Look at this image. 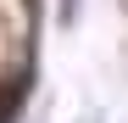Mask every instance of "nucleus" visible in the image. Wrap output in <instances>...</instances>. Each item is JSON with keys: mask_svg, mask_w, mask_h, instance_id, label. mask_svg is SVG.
<instances>
[{"mask_svg": "<svg viewBox=\"0 0 128 123\" xmlns=\"http://www.w3.org/2000/svg\"><path fill=\"white\" fill-rule=\"evenodd\" d=\"M22 90H28V84H11L6 95H0V123H6V117L17 112V101H22Z\"/></svg>", "mask_w": 128, "mask_h": 123, "instance_id": "1", "label": "nucleus"}]
</instances>
